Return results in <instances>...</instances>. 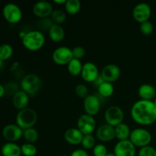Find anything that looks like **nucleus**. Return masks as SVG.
I'll return each instance as SVG.
<instances>
[{"label":"nucleus","instance_id":"25","mask_svg":"<svg viewBox=\"0 0 156 156\" xmlns=\"http://www.w3.org/2000/svg\"><path fill=\"white\" fill-rule=\"evenodd\" d=\"M64 6L67 13L75 15L80 12L82 4L79 0H67Z\"/></svg>","mask_w":156,"mask_h":156},{"label":"nucleus","instance_id":"24","mask_svg":"<svg viewBox=\"0 0 156 156\" xmlns=\"http://www.w3.org/2000/svg\"><path fill=\"white\" fill-rule=\"evenodd\" d=\"M82 66L83 64L82 63L79 59H74L73 58L69 64L67 65V69H68V72L71 76H78L81 75L82 70Z\"/></svg>","mask_w":156,"mask_h":156},{"label":"nucleus","instance_id":"12","mask_svg":"<svg viewBox=\"0 0 156 156\" xmlns=\"http://www.w3.org/2000/svg\"><path fill=\"white\" fill-rule=\"evenodd\" d=\"M136 152V146L129 140L119 141L114 148L116 156H135Z\"/></svg>","mask_w":156,"mask_h":156},{"label":"nucleus","instance_id":"3","mask_svg":"<svg viewBox=\"0 0 156 156\" xmlns=\"http://www.w3.org/2000/svg\"><path fill=\"white\" fill-rule=\"evenodd\" d=\"M38 116L36 111L32 108H27L25 109L18 111L16 115L15 121L16 124L23 130L34 127L37 122Z\"/></svg>","mask_w":156,"mask_h":156},{"label":"nucleus","instance_id":"15","mask_svg":"<svg viewBox=\"0 0 156 156\" xmlns=\"http://www.w3.org/2000/svg\"><path fill=\"white\" fill-rule=\"evenodd\" d=\"M120 74L121 72L118 66L115 64H108L102 69L100 75L103 78L105 82L113 84V82H115L118 80Z\"/></svg>","mask_w":156,"mask_h":156},{"label":"nucleus","instance_id":"28","mask_svg":"<svg viewBox=\"0 0 156 156\" xmlns=\"http://www.w3.org/2000/svg\"><path fill=\"white\" fill-rule=\"evenodd\" d=\"M50 19L53 21V24L60 25L61 24L65 22L66 20V15L63 11L56 9L52 12L51 15H50Z\"/></svg>","mask_w":156,"mask_h":156},{"label":"nucleus","instance_id":"40","mask_svg":"<svg viewBox=\"0 0 156 156\" xmlns=\"http://www.w3.org/2000/svg\"><path fill=\"white\" fill-rule=\"evenodd\" d=\"M67 0H53V2L56 4H60V5H65Z\"/></svg>","mask_w":156,"mask_h":156},{"label":"nucleus","instance_id":"32","mask_svg":"<svg viewBox=\"0 0 156 156\" xmlns=\"http://www.w3.org/2000/svg\"><path fill=\"white\" fill-rule=\"evenodd\" d=\"M75 91H76V94H77V96H79L81 98L85 99V98L88 97L89 95L88 94V88L85 84H78L76 85V88H75Z\"/></svg>","mask_w":156,"mask_h":156},{"label":"nucleus","instance_id":"37","mask_svg":"<svg viewBox=\"0 0 156 156\" xmlns=\"http://www.w3.org/2000/svg\"><path fill=\"white\" fill-rule=\"evenodd\" d=\"M70 156H89V155L85 149H77L72 152Z\"/></svg>","mask_w":156,"mask_h":156},{"label":"nucleus","instance_id":"29","mask_svg":"<svg viewBox=\"0 0 156 156\" xmlns=\"http://www.w3.org/2000/svg\"><path fill=\"white\" fill-rule=\"evenodd\" d=\"M13 54V47L9 44H3L0 46V59L5 61L10 59Z\"/></svg>","mask_w":156,"mask_h":156},{"label":"nucleus","instance_id":"18","mask_svg":"<svg viewBox=\"0 0 156 156\" xmlns=\"http://www.w3.org/2000/svg\"><path fill=\"white\" fill-rule=\"evenodd\" d=\"M29 101H30V96L22 90L18 91L12 97V104L18 111L27 108Z\"/></svg>","mask_w":156,"mask_h":156},{"label":"nucleus","instance_id":"11","mask_svg":"<svg viewBox=\"0 0 156 156\" xmlns=\"http://www.w3.org/2000/svg\"><path fill=\"white\" fill-rule=\"evenodd\" d=\"M99 76L100 73L95 64L91 62H85V64H83L81 76L85 82L88 83H94Z\"/></svg>","mask_w":156,"mask_h":156},{"label":"nucleus","instance_id":"9","mask_svg":"<svg viewBox=\"0 0 156 156\" xmlns=\"http://www.w3.org/2000/svg\"><path fill=\"white\" fill-rule=\"evenodd\" d=\"M77 128L84 134H91L96 129L95 119L92 116L84 114L77 120Z\"/></svg>","mask_w":156,"mask_h":156},{"label":"nucleus","instance_id":"6","mask_svg":"<svg viewBox=\"0 0 156 156\" xmlns=\"http://www.w3.org/2000/svg\"><path fill=\"white\" fill-rule=\"evenodd\" d=\"M124 113L122 108L118 106H111L105 111V120L106 124L115 127L123 123Z\"/></svg>","mask_w":156,"mask_h":156},{"label":"nucleus","instance_id":"31","mask_svg":"<svg viewBox=\"0 0 156 156\" xmlns=\"http://www.w3.org/2000/svg\"><path fill=\"white\" fill-rule=\"evenodd\" d=\"M21 154L24 156H35L37 152V147L34 144L26 143L21 146Z\"/></svg>","mask_w":156,"mask_h":156},{"label":"nucleus","instance_id":"5","mask_svg":"<svg viewBox=\"0 0 156 156\" xmlns=\"http://www.w3.org/2000/svg\"><path fill=\"white\" fill-rule=\"evenodd\" d=\"M129 140L136 146L140 149L149 146L152 142V135L150 132L143 128H136L131 131Z\"/></svg>","mask_w":156,"mask_h":156},{"label":"nucleus","instance_id":"44","mask_svg":"<svg viewBox=\"0 0 156 156\" xmlns=\"http://www.w3.org/2000/svg\"><path fill=\"white\" fill-rule=\"evenodd\" d=\"M62 156H70V155H62Z\"/></svg>","mask_w":156,"mask_h":156},{"label":"nucleus","instance_id":"8","mask_svg":"<svg viewBox=\"0 0 156 156\" xmlns=\"http://www.w3.org/2000/svg\"><path fill=\"white\" fill-rule=\"evenodd\" d=\"M73 59L72 49L67 47H59L53 52L52 59L56 64L59 66L68 65Z\"/></svg>","mask_w":156,"mask_h":156},{"label":"nucleus","instance_id":"14","mask_svg":"<svg viewBox=\"0 0 156 156\" xmlns=\"http://www.w3.org/2000/svg\"><path fill=\"white\" fill-rule=\"evenodd\" d=\"M84 110L85 114L90 116L97 115L101 109V101L94 94H89L83 101Z\"/></svg>","mask_w":156,"mask_h":156},{"label":"nucleus","instance_id":"2","mask_svg":"<svg viewBox=\"0 0 156 156\" xmlns=\"http://www.w3.org/2000/svg\"><path fill=\"white\" fill-rule=\"evenodd\" d=\"M45 37L41 30H30L22 39V44L27 50H40L45 44Z\"/></svg>","mask_w":156,"mask_h":156},{"label":"nucleus","instance_id":"42","mask_svg":"<svg viewBox=\"0 0 156 156\" xmlns=\"http://www.w3.org/2000/svg\"><path fill=\"white\" fill-rule=\"evenodd\" d=\"M106 156H116V155H114V152H113V153H108V154H107Z\"/></svg>","mask_w":156,"mask_h":156},{"label":"nucleus","instance_id":"16","mask_svg":"<svg viewBox=\"0 0 156 156\" xmlns=\"http://www.w3.org/2000/svg\"><path fill=\"white\" fill-rule=\"evenodd\" d=\"M53 12V5L47 1H39L35 3L33 6V13L38 18L42 19L50 17Z\"/></svg>","mask_w":156,"mask_h":156},{"label":"nucleus","instance_id":"17","mask_svg":"<svg viewBox=\"0 0 156 156\" xmlns=\"http://www.w3.org/2000/svg\"><path fill=\"white\" fill-rule=\"evenodd\" d=\"M96 137L103 143L111 142L116 138L115 129L108 124H104L96 129Z\"/></svg>","mask_w":156,"mask_h":156},{"label":"nucleus","instance_id":"20","mask_svg":"<svg viewBox=\"0 0 156 156\" xmlns=\"http://www.w3.org/2000/svg\"><path fill=\"white\" fill-rule=\"evenodd\" d=\"M138 94L142 100L152 101L156 95V90L152 85L143 84L139 88Z\"/></svg>","mask_w":156,"mask_h":156},{"label":"nucleus","instance_id":"27","mask_svg":"<svg viewBox=\"0 0 156 156\" xmlns=\"http://www.w3.org/2000/svg\"><path fill=\"white\" fill-rule=\"evenodd\" d=\"M23 136H24V140L26 142L28 143H32L34 144L36 143L39 137V134H38L37 130L34 129V127L29 128V129H26L24 130V133H23Z\"/></svg>","mask_w":156,"mask_h":156},{"label":"nucleus","instance_id":"10","mask_svg":"<svg viewBox=\"0 0 156 156\" xmlns=\"http://www.w3.org/2000/svg\"><path fill=\"white\" fill-rule=\"evenodd\" d=\"M152 9L150 5L146 2H141L137 4L133 10V17L139 23H143L145 21H149Z\"/></svg>","mask_w":156,"mask_h":156},{"label":"nucleus","instance_id":"38","mask_svg":"<svg viewBox=\"0 0 156 156\" xmlns=\"http://www.w3.org/2000/svg\"><path fill=\"white\" fill-rule=\"evenodd\" d=\"M104 82H105V81H104L103 78H102L101 76V75H100V76H99V77L98 78V79L95 80V82H94V85H95V86L98 87L99 85H100L101 84L103 83Z\"/></svg>","mask_w":156,"mask_h":156},{"label":"nucleus","instance_id":"41","mask_svg":"<svg viewBox=\"0 0 156 156\" xmlns=\"http://www.w3.org/2000/svg\"><path fill=\"white\" fill-rule=\"evenodd\" d=\"M3 65H4V61H2L1 59H0V69L2 68Z\"/></svg>","mask_w":156,"mask_h":156},{"label":"nucleus","instance_id":"23","mask_svg":"<svg viewBox=\"0 0 156 156\" xmlns=\"http://www.w3.org/2000/svg\"><path fill=\"white\" fill-rule=\"evenodd\" d=\"M114 129H115L116 138L119 140V141L129 140L131 130L129 129V126L127 124L122 123L120 124L117 125V126H115Z\"/></svg>","mask_w":156,"mask_h":156},{"label":"nucleus","instance_id":"7","mask_svg":"<svg viewBox=\"0 0 156 156\" xmlns=\"http://www.w3.org/2000/svg\"><path fill=\"white\" fill-rule=\"evenodd\" d=\"M2 15L5 21L10 24H17L23 16L21 9L18 5L14 3H8L3 7Z\"/></svg>","mask_w":156,"mask_h":156},{"label":"nucleus","instance_id":"4","mask_svg":"<svg viewBox=\"0 0 156 156\" xmlns=\"http://www.w3.org/2000/svg\"><path fill=\"white\" fill-rule=\"evenodd\" d=\"M42 87L41 79L37 75L30 73L24 76L21 81V88L22 91L29 96H34L37 94Z\"/></svg>","mask_w":156,"mask_h":156},{"label":"nucleus","instance_id":"22","mask_svg":"<svg viewBox=\"0 0 156 156\" xmlns=\"http://www.w3.org/2000/svg\"><path fill=\"white\" fill-rule=\"evenodd\" d=\"M50 40L55 43H59L65 37V30L62 26L53 24L48 30Z\"/></svg>","mask_w":156,"mask_h":156},{"label":"nucleus","instance_id":"1","mask_svg":"<svg viewBox=\"0 0 156 156\" xmlns=\"http://www.w3.org/2000/svg\"><path fill=\"white\" fill-rule=\"evenodd\" d=\"M130 115L136 123L148 126L156 122V106L153 101L139 100L133 105Z\"/></svg>","mask_w":156,"mask_h":156},{"label":"nucleus","instance_id":"26","mask_svg":"<svg viewBox=\"0 0 156 156\" xmlns=\"http://www.w3.org/2000/svg\"><path fill=\"white\" fill-rule=\"evenodd\" d=\"M98 93L104 98H109L114 94V87L112 83L108 82H104L98 87Z\"/></svg>","mask_w":156,"mask_h":156},{"label":"nucleus","instance_id":"36","mask_svg":"<svg viewBox=\"0 0 156 156\" xmlns=\"http://www.w3.org/2000/svg\"><path fill=\"white\" fill-rule=\"evenodd\" d=\"M73 51V56L74 59H77L80 60L81 59L84 57L85 56V50L84 47H80V46H78V47H74V48L72 50Z\"/></svg>","mask_w":156,"mask_h":156},{"label":"nucleus","instance_id":"19","mask_svg":"<svg viewBox=\"0 0 156 156\" xmlns=\"http://www.w3.org/2000/svg\"><path fill=\"white\" fill-rule=\"evenodd\" d=\"M84 134L77 127L69 128L64 133V139L68 143L74 146L81 144Z\"/></svg>","mask_w":156,"mask_h":156},{"label":"nucleus","instance_id":"13","mask_svg":"<svg viewBox=\"0 0 156 156\" xmlns=\"http://www.w3.org/2000/svg\"><path fill=\"white\" fill-rule=\"evenodd\" d=\"M24 130L17 124H8L3 128L2 136L9 143H15L23 136Z\"/></svg>","mask_w":156,"mask_h":156},{"label":"nucleus","instance_id":"34","mask_svg":"<svg viewBox=\"0 0 156 156\" xmlns=\"http://www.w3.org/2000/svg\"><path fill=\"white\" fill-rule=\"evenodd\" d=\"M108 153V149L102 143L96 144L93 148V155L94 156H106Z\"/></svg>","mask_w":156,"mask_h":156},{"label":"nucleus","instance_id":"39","mask_svg":"<svg viewBox=\"0 0 156 156\" xmlns=\"http://www.w3.org/2000/svg\"><path fill=\"white\" fill-rule=\"evenodd\" d=\"M5 94V86H3L2 85L0 84V98L4 96V94Z\"/></svg>","mask_w":156,"mask_h":156},{"label":"nucleus","instance_id":"33","mask_svg":"<svg viewBox=\"0 0 156 156\" xmlns=\"http://www.w3.org/2000/svg\"><path fill=\"white\" fill-rule=\"evenodd\" d=\"M153 24L150 21H145V22L141 23L140 26V30L141 31V33L143 34L146 35H150L153 32Z\"/></svg>","mask_w":156,"mask_h":156},{"label":"nucleus","instance_id":"30","mask_svg":"<svg viewBox=\"0 0 156 156\" xmlns=\"http://www.w3.org/2000/svg\"><path fill=\"white\" fill-rule=\"evenodd\" d=\"M81 145L82 146L83 149H93V148L95 146L96 142L95 138L92 136V134H87L84 135L83 139L82 140Z\"/></svg>","mask_w":156,"mask_h":156},{"label":"nucleus","instance_id":"21","mask_svg":"<svg viewBox=\"0 0 156 156\" xmlns=\"http://www.w3.org/2000/svg\"><path fill=\"white\" fill-rule=\"evenodd\" d=\"M1 153L2 156H21V146L15 143L8 142L2 146Z\"/></svg>","mask_w":156,"mask_h":156},{"label":"nucleus","instance_id":"35","mask_svg":"<svg viewBox=\"0 0 156 156\" xmlns=\"http://www.w3.org/2000/svg\"><path fill=\"white\" fill-rule=\"evenodd\" d=\"M138 156H156V149L150 146L141 148Z\"/></svg>","mask_w":156,"mask_h":156},{"label":"nucleus","instance_id":"43","mask_svg":"<svg viewBox=\"0 0 156 156\" xmlns=\"http://www.w3.org/2000/svg\"><path fill=\"white\" fill-rule=\"evenodd\" d=\"M153 102H154V104H155V106H156V98L155 99V100L153 101Z\"/></svg>","mask_w":156,"mask_h":156}]
</instances>
